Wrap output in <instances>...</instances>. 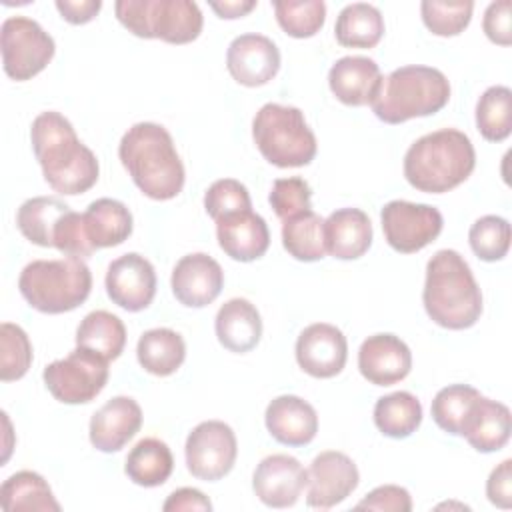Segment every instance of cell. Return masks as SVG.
<instances>
[{
	"label": "cell",
	"instance_id": "cell-1",
	"mask_svg": "<svg viewBox=\"0 0 512 512\" xmlns=\"http://www.w3.org/2000/svg\"><path fill=\"white\" fill-rule=\"evenodd\" d=\"M30 140L44 180L54 192L76 196L96 184L98 158L80 142L74 126L60 112L38 114L30 128Z\"/></svg>",
	"mask_w": 512,
	"mask_h": 512
},
{
	"label": "cell",
	"instance_id": "cell-2",
	"mask_svg": "<svg viewBox=\"0 0 512 512\" xmlns=\"http://www.w3.org/2000/svg\"><path fill=\"white\" fill-rule=\"evenodd\" d=\"M118 156L132 182L152 200H172L184 188V164L170 132L156 122H138L120 140Z\"/></svg>",
	"mask_w": 512,
	"mask_h": 512
},
{
	"label": "cell",
	"instance_id": "cell-3",
	"mask_svg": "<svg viewBox=\"0 0 512 512\" xmlns=\"http://www.w3.org/2000/svg\"><path fill=\"white\" fill-rule=\"evenodd\" d=\"M422 302L430 320L448 330H466L482 314V292L456 250H438L426 264Z\"/></svg>",
	"mask_w": 512,
	"mask_h": 512
},
{
	"label": "cell",
	"instance_id": "cell-4",
	"mask_svg": "<svg viewBox=\"0 0 512 512\" xmlns=\"http://www.w3.org/2000/svg\"><path fill=\"white\" fill-rule=\"evenodd\" d=\"M476 166L470 138L456 128H442L418 138L404 154V178L428 194L460 186Z\"/></svg>",
	"mask_w": 512,
	"mask_h": 512
},
{
	"label": "cell",
	"instance_id": "cell-5",
	"mask_svg": "<svg viewBox=\"0 0 512 512\" xmlns=\"http://www.w3.org/2000/svg\"><path fill=\"white\" fill-rule=\"evenodd\" d=\"M450 100V82L432 66H400L382 78L372 110L386 124H402L440 112Z\"/></svg>",
	"mask_w": 512,
	"mask_h": 512
},
{
	"label": "cell",
	"instance_id": "cell-6",
	"mask_svg": "<svg viewBox=\"0 0 512 512\" xmlns=\"http://www.w3.org/2000/svg\"><path fill=\"white\" fill-rule=\"evenodd\" d=\"M18 288L34 310L62 314L86 302L92 290V272L78 256L32 260L20 272Z\"/></svg>",
	"mask_w": 512,
	"mask_h": 512
},
{
	"label": "cell",
	"instance_id": "cell-7",
	"mask_svg": "<svg viewBox=\"0 0 512 512\" xmlns=\"http://www.w3.org/2000/svg\"><path fill=\"white\" fill-rule=\"evenodd\" d=\"M252 138L260 154L278 168H300L314 160L318 144L304 112L276 102L264 104L252 120Z\"/></svg>",
	"mask_w": 512,
	"mask_h": 512
},
{
	"label": "cell",
	"instance_id": "cell-8",
	"mask_svg": "<svg viewBox=\"0 0 512 512\" xmlns=\"http://www.w3.org/2000/svg\"><path fill=\"white\" fill-rule=\"evenodd\" d=\"M116 18L138 38L188 44L202 32L204 18L192 0H118Z\"/></svg>",
	"mask_w": 512,
	"mask_h": 512
},
{
	"label": "cell",
	"instance_id": "cell-9",
	"mask_svg": "<svg viewBox=\"0 0 512 512\" xmlns=\"http://www.w3.org/2000/svg\"><path fill=\"white\" fill-rule=\"evenodd\" d=\"M108 360L76 346L66 358L50 362L44 372L48 392L62 404L92 402L108 382Z\"/></svg>",
	"mask_w": 512,
	"mask_h": 512
},
{
	"label": "cell",
	"instance_id": "cell-10",
	"mask_svg": "<svg viewBox=\"0 0 512 512\" xmlns=\"http://www.w3.org/2000/svg\"><path fill=\"white\" fill-rule=\"evenodd\" d=\"M0 46L4 72L18 82L40 74L56 52L52 36L26 16H10L2 22Z\"/></svg>",
	"mask_w": 512,
	"mask_h": 512
},
{
	"label": "cell",
	"instance_id": "cell-11",
	"mask_svg": "<svg viewBox=\"0 0 512 512\" xmlns=\"http://www.w3.org/2000/svg\"><path fill=\"white\" fill-rule=\"evenodd\" d=\"M184 456L186 468L194 478L220 480L234 468L238 456L236 434L222 420L200 422L186 438Z\"/></svg>",
	"mask_w": 512,
	"mask_h": 512
},
{
	"label": "cell",
	"instance_id": "cell-12",
	"mask_svg": "<svg viewBox=\"0 0 512 512\" xmlns=\"http://www.w3.org/2000/svg\"><path fill=\"white\" fill-rule=\"evenodd\" d=\"M384 238L396 252L412 254L434 242L444 226L442 214L430 204L390 200L380 212Z\"/></svg>",
	"mask_w": 512,
	"mask_h": 512
},
{
	"label": "cell",
	"instance_id": "cell-13",
	"mask_svg": "<svg viewBox=\"0 0 512 512\" xmlns=\"http://www.w3.org/2000/svg\"><path fill=\"white\" fill-rule=\"evenodd\" d=\"M360 474L350 456L338 450L320 452L308 468V494L310 508L328 510L344 502L358 486Z\"/></svg>",
	"mask_w": 512,
	"mask_h": 512
},
{
	"label": "cell",
	"instance_id": "cell-14",
	"mask_svg": "<svg viewBox=\"0 0 512 512\" xmlns=\"http://www.w3.org/2000/svg\"><path fill=\"white\" fill-rule=\"evenodd\" d=\"M104 284L108 298L128 312L148 308L156 296L154 266L138 252H128L112 260Z\"/></svg>",
	"mask_w": 512,
	"mask_h": 512
},
{
	"label": "cell",
	"instance_id": "cell-15",
	"mask_svg": "<svg viewBox=\"0 0 512 512\" xmlns=\"http://www.w3.org/2000/svg\"><path fill=\"white\" fill-rule=\"evenodd\" d=\"M306 486L308 470L288 454H270L262 458L252 476L254 494L270 508L294 506Z\"/></svg>",
	"mask_w": 512,
	"mask_h": 512
},
{
	"label": "cell",
	"instance_id": "cell-16",
	"mask_svg": "<svg viewBox=\"0 0 512 512\" xmlns=\"http://www.w3.org/2000/svg\"><path fill=\"white\" fill-rule=\"evenodd\" d=\"M348 342L340 328L326 322L306 326L296 340V362L314 378H332L342 372Z\"/></svg>",
	"mask_w": 512,
	"mask_h": 512
},
{
	"label": "cell",
	"instance_id": "cell-17",
	"mask_svg": "<svg viewBox=\"0 0 512 512\" xmlns=\"http://www.w3.org/2000/svg\"><path fill=\"white\" fill-rule=\"evenodd\" d=\"M226 68L242 86H264L280 70V50L268 36L240 34L226 50Z\"/></svg>",
	"mask_w": 512,
	"mask_h": 512
},
{
	"label": "cell",
	"instance_id": "cell-18",
	"mask_svg": "<svg viewBox=\"0 0 512 512\" xmlns=\"http://www.w3.org/2000/svg\"><path fill=\"white\" fill-rule=\"evenodd\" d=\"M176 300L188 308H204L212 304L224 286L222 266L204 252L182 256L170 278Z\"/></svg>",
	"mask_w": 512,
	"mask_h": 512
},
{
	"label": "cell",
	"instance_id": "cell-19",
	"mask_svg": "<svg viewBox=\"0 0 512 512\" xmlns=\"http://www.w3.org/2000/svg\"><path fill=\"white\" fill-rule=\"evenodd\" d=\"M412 368V352L394 334L368 336L358 350L360 374L376 386H390L404 380Z\"/></svg>",
	"mask_w": 512,
	"mask_h": 512
},
{
	"label": "cell",
	"instance_id": "cell-20",
	"mask_svg": "<svg viewBox=\"0 0 512 512\" xmlns=\"http://www.w3.org/2000/svg\"><path fill=\"white\" fill-rule=\"evenodd\" d=\"M142 426V408L130 396H114L90 418V442L100 452H118Z\"/></svg>",
	"mask_w": 512,
	"mask_h": 512
},
{
	"label": "cell",
	"instance_id": "cell-21",
	"mask_svg": "<svg viewBox=\"0 0 512 512\" xmlns=\"http://www.w3.org/2000/svg\"><path fill=\"white\" fill-rule=\"evenodd\" d=\"M264 422L270 436L286 446H306L318 432L314 406L294 394L276 396L266 406Z\"/></svg>",
	"mask_w": 512,
	"mask_h": 512
},
{
	"label": "cell",
	"instance_id": "cell-22",
	"mask_svg": "<svg viewBox=\"0 0 512 512\" xmlns=\"http://www.w3.org/2000/svg\"><path fill=\"white\" fill-rule=\"evenodd\" d=\"M216 238L224 254L238 262L258 260L270 246L268 224L252 210L216 220Z\"/></svg>",
	"mask_w": 512,
	"mask_h": 512
},
{
	"label": "cell",
	"instance_id": "cell-23",
	"mask_svg": "<svg viewBox=\"0 0 512 512\" xmlns=\"http://www.w3.org/2000/svg\"><path fill=\"white\" fill-rule=\"evenodd\" d=\"M512 416L506 404L484 398L482 394L472 402L462 426L460 436L478 452H496L510 440Z\"/></svg>",
	"mask_w": 512,
	"mask_h": 512
},
{
	"label": "cell",
	"instance_id": "cell-24",
	"mask_svg": "<svg viewBox=\"0 0 512 512\" xmlns=\"http://www.w3.org/2000/svg\"><path fill=\"white\" fill-rule=\"evenodd\" d=\"M382 82L380 66L366 56H344L328 72L332 94L346 106L372 104Z\"/></svg>",
	"mask_w": 512,
	"mask_h": 512
},
{
	"label": "cell",
	"instance_id": "cell-25",
	"mask_svg": "<svg viewBox=\"0 0 512 512\" xmlns=\"http://www.w3.org/2000/svg\"><path fill=\"white\" fill-rule=\"evenodd\" d=\"M326 252L338 260H356L372 244V222L360 208H340L324 220Z\"/></svg>",
	"mask_w": 512,
	"mask_h": 512
},
{
	"label": "cell",
	"instance_id": "cell-26",
	"mask_svg": "<svg viewBox=\"0 0 512 512\" xmlns=\"http://www.w3.org/2000/svg\"><path fill=\"white\" fill-rule=\"evenodd\" d=\"M214 328L218 342L226 350L236 354L250 352L262 336L260 312L246 298H230L220 306Z\"/></svg>",
	"mask_w": 512,
	"mask_h": 512
},
{
	"label": "cell",
	"instance_id": "cell-27",
	"mask_svg": "<svg viewBox=\"0 0 512 512\" xmlns=\"http://www.w3.org/2000/svg\"><path fill=\"white\" fill-rule=\"evenodd\" d=\"M82 226L94 250L112 248L132 234V212L120 200L98 198L82 214Z\"/></svg>",
	"mask_w": 512,
	"mask_h": 512
},
{
	"label": "cell",
	"instance_id": "cell-28",
	"mask_svg": "<svg viewBox=\"0 0 512 512\" xmlns=\"http://www.w3.org/2000/svg\"><path fill=\"white\" fill-rule=\"evenodd\" d=\"M72 208L56 196H34L22 202L16 212V226L26 240L42 248H54L62 218Z\"/></svg>",
	"mask_w": 512,
	"mask_h": 512
},
{
	"label": "cell",
	"instance_id": "cell-29",
	"mask_svg": "<svg viewBox=\"0 0 512 512\" xmlns=\"http://www.w3.org/2000/svg\"><path fill=\"white\" fill-rule=\"evenodd\" d=\"M136 356L146 372L154 376H170L182 366L186 344L176 330L152 328L138 338Z\"/></svg>",
	"mask_w": 512,
	"mask_h": 512
},
{
	"label": "cell",
	"instance_id": "cell-30",
	"mask_svg": "<svg viewBox=\"0 0 512 512\" xmlns=\"http://www.w3.org/2000/svg\"><path fill=\"white\" fill-rule=\"evenodd\" d=\"M76 346L86 348L108 362L116 360L126 346L124 322L108 310H94L82 318L76 330Z\"/></svg>",
	"mask_w": 512,
	"mask_h": 512
},
{
	"label": "cell",
	"instance_id": "cell-31",
	"mask_svg": "<svg viewBox=\"0 0 512 512\" xmlns=\"http://www.w3.org/2000/svg\"><path fill=\"white\" fill-rule=\"evenodd\" d=\"M0 504L6 512L60 510V504L54 498L48 482L38 472L32 470H20L4 480L0 488Z\"/></svg>",
	"mask_w": 512,
	"mask_h": 512
},
{
	"label": "cell",
	"instance_id": "cell-32",
	"mask_svg": "<svg viewBox=\"0 0 512 512\" xmlns=\"http://www.w3.org/2000/svg\"><path fill=\"white\" fill-rule=\"evenodd\" d=\"M334 36L346 48H374L384 36V18L372 4H348L336 18Z\"/></svg>",
	"mask_w": 512,
	"mask_h": 512
},
{
	"label": "cell",
	"instance_id": "cell-33",
	"mask_svg": "<svg viewBox=\"0 0 512 512\" xmlns=\"http://www.w3.org/2000/svg\"><path fill=\"white\" fill-rule=\"evenodd\" d=\"M174 470V456L166 442L158 438H142L126 456V476L144 488L164 484Z\"/></svg>",
	"mask_w": 512,
	"mask_h": 512
},
{
	"label": "cell",
	"instance_id": "cell-34",
	"mask_svg": "<svg viewBox=\"0 0 512 512\" xmlns=\"http://www.w3.org/2000/svg\"><path fill=\"white\" fill-rule=\"evenodd\" d=\"M282 244L286 252L300 262H316L326 254L324 218L312 208L290 216L282 224Z\"/></svg>",
	"mask_w": 512,
	"mask_h": 512
},
{
	"label": "cell",
	"instance_id": "cell-35",
	"mask_svg": "<svg viewBox=\"0 0 512 512\" xmlns=\"http://www.w3.org/2000/svg\"><path fill=\"white\" fill-rule=\"evenodd\" d=\"M422 422V404L420 400L406 392L398 390L376 400L374 406V424L388 438H408Z\"/></svg>",
	"mask_w": 512,
	"mask_h": 512
},
{
	"label": "cell",
	"instance_id": "cell-36",
	"mask_svg": "<svg viewBox=\"0 0 512 512\" xmlns=\"http://www.w3.org/2000/svg\"><path fill=\"white\" fill-rule=\"evenodd\" d=\"M476 128L488 142H502L512 132V92L508 86H490L476 104Z\"/></svg>",
	"mask_w": 512,
	"mask_h": 512
},
{
	"label": "cell",
	"instance_id": "cell-37",
	"mask_svg": "<svg viewBox=\"0 0 512 512\" xmlns=\"http://www.w3.org/2000/svg\"><path fill=\"white\" fill-rule=\"evenodd\" d=\"M280 28L292 38H310L324 26L326 4L322 0H274Z\"/></svg>",
	"mask_w": 512,
	"mask_h": 512
},
{
	"label": "cell",
	"instance_id": "cell-38",
	"mask_svg": "<svg viewBox=\"0 0 512 512\" xmlns=\"http://www.w3.org/2000/svg\"><path fill=\"white\" fill-rule=\"evenodd\" d=\"M480 396V392L474 386L468 384H450L432 400V418L444 432L452 436H460V426L472 406V402Z\"/></svg>",
	"mask_w": 512,
	"mask_h": 512
},
{
	"label": "cell",
	"instance_id": "cell-39",
	"mask_svg": "<svg viewBox=\"0 0 512 512\" xmlns=\"http://www.w3.org/2000/svg\"><path fill=\"white\" fill-rule=\"evenodd\" d=\"M472 0H424L420 14L424 26L436 36H458L470 24Z\"/></svg>",
	"mask_w": 512,
	"mask_h": 512
},
{
	"label": "cell",
	"instance_id": "cell-40",
	"mask_svg": "<svg viewBox=\"0 0 512 512\" xmlns=\"http://www.w3.org/2000/svg\"><path fill=\"white\" fill-rule=\"evenodd\" d=\"M472 252L484 262L502 260L510 250V224L502 216H482L468 232Z\"/></svg>",
	"mask_w": 512,
	"mask_h": 512
},
{
	"label": "cell",
	"instance_id": "cell-41",
	"mask_svg": "<svg viewBox=\"0 0 512 512\" xmlns=\"http://www.w3.org/2000/svg\"><path fill=\"white\" fill-rule=\"evenodd\" d=\"M32 364V344L28 334L12 322L0 326V380H20Z\"/></svg>",
	"mask_w": 512,
	"mask_h": 512
},
{
	"label": "cell",
	"instance_id": "cell-42",
	"mask_svg": "<svg viewBox=\"0 0 512 512\" xmlns=\"http://www.w3.org/2000/svg\"><path fill=\"white\" fill-rule=\"evenodd\" d=\"M206 214L216 222L236 212L252 210V200L248 188L234 178H220L210 184L204 194Z\"/></svg>",
	"mask_w": 512,
	"mask_h": 512
},
{
	"label": "cell",
	"instance_id": "cell-43",
	"mask_svg": "<svg viewBox=\"0 0 512 512\" xmlns=\"http://www.w3.org/2000/svg\"><path fill=\"white\" fill-rule=\"evenodd\" d=\"M268 200H270V206L274 208V214L284 222L286 218L312 208L310 206L312 190L304 178H298V176L278 178L272 184Z\"/></svg>",
	"mask_w": 512,
	"mask_h": 512
},
{
	"label": "cell",
	"instance_id": "cell-44",
	"mask_svg": "<svg viewBox=\"0 0 512 512\" xmlns=\"http://www.w3.org/2000/svg\"><path fill=\"white\" fill-rule=\"evenodd\" d=\"M358 510H380V512H410V492L396 484H384L366 494L358 504Z\"/></svg>",
	"mask_w": 512,
	"mask_h": 512
},
{
	"label": "cell",
	"instance_id": "cell-45",
	"mask_svg": "<svg viewBox=\"0 0 512 512\" xmlns=\"http://www.w3.org/2000/svg\"><path fill=\"white\" fill-rule=\"evenodd\" d=\"M482 28L490 42L498 46H510L512 44V2L498 0L488 4L482 18Z\"/></svg>",
	"mask_w": 512,
	"mask_h": 512
},
{
	"label": "cell",
	"instance_id": "cell-46",
	"mask_svg": "<svg viewBox=\"0 0 512 512\" xmlns=\"http://www.w3.org/2000/svg\"><path fill=\"white\" fill-rule=\"evenodd\" d=\"M486 496L498 508L508 510L512 506V460L510 458L502 460L490 472L486 482Z\"/></svg>",
	"mask_w": 512,
	"mask_h": 512
},
{
	"label": "cell",
	"instance_id": "cell-47",
	"mask_svg": "<svg viewBox=\"0 0 512 512\" xmlns=\"http://www.w3.org/2000/svg\"><path fill=\"white\" fill-rule=\"evenodd\" d=\"M164 512H190V510H200V512H210L212 502L208 496H204L196 488H178L174 490L166 502L162 504Z\"/></svg>",
	"mask_w": 512,
	"mask_h": 512
},
{
	"label": "cell",
	"instance_id": "cell-48",
	"mask_svg": "<svg viewBox=\"0 0 512 512\" xmlns=\"http://www.w3.org/2000/svg\"><path fill=\"white\" fill-rule=\"evenodd\" d=\"M56 8L70 24H86L96 18L102 8L100 0H56Z\"/></svg>",
	"mask_w": 512,
	"mask_h": 512
},
{
	"label": "cell",
	"instance_id": "cell-49",
	"mask_svg": "<svg viewBox=\"0 0 512 512\" xmlns=\"http://www.w3.org/2000/svg\"><path fill=\"white\" fill-rule=\"evenodd\" d=\"M210 8L220 16V18H242L248 12L256 8V0H224V2H210Z\"/></svg>",
	"mask_w": 512,
	"mask_h": 512
}]
</instances>
